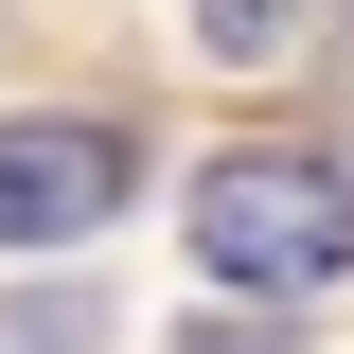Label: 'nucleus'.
<instances>
[{
	"label": "nucleus",
	"mask_w": 354,
	"mask_h": 354,
	"mask_svg": "<svg viewBox=\"0 0 354 354\" xmlns=\"http://www.w3.org/2000/svg\"><path fill=\"white\" fill-rule=\"evenodd\" d=\"M195 354H248V337H195Z\"/></svg>",
	"instance_id": "5"
},
{
	"label": "nucleus",
	"mask_w": 354,
	"mask_h": 354,
	"mask_svg": "<svg viewBox=\"0 0 354 354\" xmlns=\"http://www.w3.org/2000/svg\"><path fill=\"white\" fill-rule=\"evenodd\" d=\"M195 266H213L230 301H319L354 266V177L319 142H230L195 177Z\"/></svg>",
	"instance_id": "1"
},
{
	"label": "nucleus",
	"mask_w": 354,
	"mask_h": 354,
	"mask_svg": "<svg viewBox=\"0 0 354 354\" xmlns=\"http://www.w3.org/2000/svg\"><path fill=\"white\" fill-rule=\"evenodd\" d=\"M0 354H88V301H18V319H0Z\"/></svg>",
	"instance_id": "4"
},
{
	"label": "nucleus",
	"mask_w": 354,
	"mask_h": 354,
	"mask_svg": "<svg viewBox=\"0 0 354 354\" xmlns=\"http://www.w3.org/2000/svg\"><path fill=\"white\" fill-rule=\"evenodd\" d=\"M124 195H142L124 124H88V106H18L0 124V248H88Z\"/></svg>",
	"instance_id": "2"
},
{
	"label": "nucleus",
	"mask_w": 354,
	"mask_h": 354,
	"mask_svg": "<svg viewBox=\"0 0 354 354\" xmlns=\"http://www.w3.org/2000/svg\"><path fill=\"white\" fill-rule=\"evenodd\" d=\"M301 36H319V0H195V53L213 71H283Z\"/></svg>",
	"instance_id": "3"
}]
</instances>
